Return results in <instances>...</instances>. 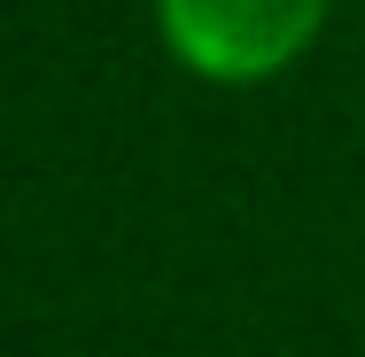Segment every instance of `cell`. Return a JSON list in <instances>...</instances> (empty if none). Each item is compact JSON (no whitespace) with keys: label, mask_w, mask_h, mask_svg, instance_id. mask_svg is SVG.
<instances>
[{"label":"cell","mask_w":365,"mask_h":357,"mask_svg":"<svg viewBox=\"0 0 365 357\" xmlns=\"http://www.w3.org/2000/svg\"><path fill=\"white\" fill-rule=\"evenodd\" d=\"M155 8L171 55L225 86L272 78L288 55H303V39L327 16V0H155Z\"/></svg>","instance_id":"6da1fadb"}]
</instances>
